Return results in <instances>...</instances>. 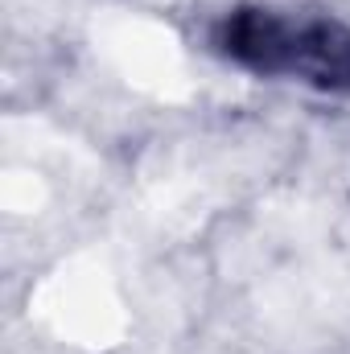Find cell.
Here are the masks:
<instances>
[{"instance_id":"1","label":"cell","mask_w":350,"mask_h":354,"mask_svg":"<svg viewBox=\"0 0 350 354\" xmlns=\"http://www.w3.org/2000/svg\"><path fill=\"white\" fill-rule=\"evenodd\" d=\"M214 46L260 79H288L326 95L350 91V25L338 17L239 4L214 29Z\"/></svg>"}]
</instances>
